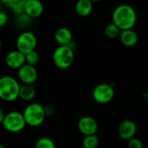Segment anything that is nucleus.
Segmentation results:
<instances>
[{"label": "nucleus", "mask_w": 148, "mask_h": 148, "mask_svg": "<svg viewBox=\"0 0 148 148\" xmlns=\"http://www.w3.org/2000/svg\"><path fill=\"white\" fill-rule=\"evenodd\" d=\"M2 124L3 127L10 133L21 132L26 126V122L23 114L16 111L10 112L5 114Z\"/></svg>", "instance_id": "5"}, {"label": "nucleus", "mask_w": 148, "mask_h": 148, "mask_svg": "<svg viewBox=\"0 0 148 148\" xmlns=\"http://www.w3.org/2000/svg\"><path fill=\"white\" fill-rule=\"evenodd\" d=\"M20 85L12 76L0 77V99L4 101H13L19 98Z\"/></svg>", "instance_id": "2"}, {"label": "nucleus", "mask_w": 148, "mask_h": 148, "mask_svg": "<svg viewBox=\"0 0 148 148\" xmlns=\"http://www.w3.org/2000/svg\"><path fill=\"white\" fill-rule=\"evenodd\" d=\"M137 125L134 121L125 120L118 127V135L123 140H129L135 137L137 134Z\"/></svg>", "instance_id": "8"}, {"label": "nucleus", "mask_w": 148, "mask_h": 148, "mask_svg": "<svg viewBox=\"0 0 148 148\" xmlns=\"http://www.w3.org/2000/svg\"><path fill=\"white\" fill-rule=\"evenodd\" d=\"M112 19L113 23L115 24L121 31L132 29L137 22V13L131 5L121 4L114 10Z\"/></svg>", "instance_id": "1"}, {"label": "nucleus", "mask_w": 148, "mask_h": 148, "mask_svg": "<svg viewBox=\"0 0 148 148\" xmlns=\"http://www.w3.org/2000/svg\"><path fill=\"white\" fill-rule=\"evenodd\" d=\"M17 75L23 84L32 85L37 79V71L35 67L25 63L18 69Z\"/></svg>", "instance_id": "10"}, {"label": "nucleus", "mask_w": 148, "mask_h": 148, "mask_svg": "<svg viewBox=\"0 0 148 148\" xmlns=\"http://www.w3.org/2000/svg\"><path fill=\"white\" fill-rule=\"evenodd\" d=\"M36 148H56V145L54 141L48 138V137H42L40 138L36 143Z\"/></svg>", "instance_id": "21"}, {"label": "nucleus", "mask_w": 148, "mask_h": 148, "mask_svg": "<svg viewBox=\"0 0 148 148\" xmlns=\"http://www.w3.org/2000/svg\"><path fill=\"white\" fill-rule=\"evenodd\" d=\"M43 12V5L37 0H26L24 3V14L28 17L36 18Z\"/></svg>", "instance_id": "12"}, {"label": "nucleus", "mask_w": 148, "mask_h": 148, "mask_svg": "<svg viewBox=\"0 0 148 148\" xmlns=\"http://www.w3.org/2000/svg\"><path fill=\"white\" fill-rule=\"evenodd\" d=\"M55 39L60 46H70L73 35L69 29L59 28L55 33Z\"/></svg>", "instance_id": "14"}, {"label": "nucleus", "mask_w": 148, "mask_h": 148, "mask_svg": "<svg viewBox=\"0 0 148 148\" xmlns=\"http://www.w3.org/2000/svg\"><path fill=\"white\" fill-rule=\"evenodd\" d=\"M4 116H5V114L3 113V111L0 108V123H3V119H4Z\"/></svg>", "instance_id": "25"}, {"label": "nucleus", "mask_w": 148, "mask_h": 148, "mask_svg": "<svg viewBox=\"0 0 148 148\" xmlns=\"http://www.w3.org/2000/svg\"><path fill=\"white\" fill-rule=\"evenodd\" d=\"M78 129L85 136L95 135L98 131V123L91 116H83L78 121Z\"/></svg>", "instance_id": "9"}, {"label": "nucleus", "mask_w": 148, "mask_h": 148, "mask_svg": "<svg viewBox=\"0 0 148 148\" xmlns=\"http://www.w3.org/2000/svg\"><path fill=\"white\" fill-rule=\"evenodd\" d=\"M82 146L84 148H97L99 146V138L95 135L85 136L82 140Z\"/></svg>", "instance_id": "19"}, {"label": "nucleus", "mask_w": 148, "mask_h": 148, "mask_svg": "<svg viewBox=\"0 0 148 148\" xmlns=\"http://www.w3.org/2000/svg\"><path fill=\"white\" fill-rule=\"evenodd\" d=\"M104 33L105 36L109 38V39H114L116 37H119L120 34H121V29L113 23H109L106 26L105 29H104Z\"/></svg>", "instance_id": "18"}, {"label": "nucleus", "mask_w": 148, "mask_h": 148, "mask_svg": "<svg viewBox=\"0 0 148 148\" xmlns=\"http://www.w3.org/2000/svg\"><path fill=\"white\" fill-rule=\"evenodd\" d=\"M39 60H40L39 55L36 50L31 51L25 55V63L28 65L35 67L39 62Z\"/></svg>", "instance_id": "20"}, {"label": "nucleus", "mask_w": 148, "mask_h": 148, "mask_svg": "<svg viewBox=\"0 0 148 148\" xmlns=\"http://www.w3.org/2000/svg\"><path fill=\"white\" fill-rule=\"evenodd\" d=\"M3 3L16 15L20 16L24 13V0H4Z\"/></svg>", "instance_id": "16"}, {"label": "nucleus", "mask_w": 148, "mask_h": 148, "mask_svg": "<svg viewBox=\"0 0 148 148\" xmlns=\"http://www.w3.org/2000/svg\"><path fill=\"white\" fill-rule=\"evenodd\" d=\"M147 132H148V127H147Z\"/></svg>", "instance_id": "28"}, {"label": "nucleus", "mask_w": 148, "mask_h": 148, "mask_svg": "<svg viewBox=\"0 0 148 148\" xmlns=\"http://www.w3.org/2000/svg\"><path fill=\"white\" fill-rule=\"evenodd\" d=\"M127 147L128 148H143L144 147V144L142 142V140L139 138H133L131 140H128L127 143Z\"/></svg>", "instance_id": "22"}, {"label": "nucleus", "mask_w": 148, "mask_h": 148, "mask_svg": "<svg viewBox=\"0 0 148 148\" xmlns=\"http://www.w3.org/2000/svg\"><path fill=\"white\" fill-rule=\"evenodd\" d=\"M36 96V89L32 85L23 84L20 87L19 90V98L23 101H31Z\"/></svg>", "instance_id": "17"}, {"label": "nucleus", "mask_w": 148, "mask_h": 148, "mask_svg": "<svg viewBox=\"0 0 148 148\" xmlns=\"http://www.w3.org/2000/svg\"><path fill=\"white\" fill-rule=\"evenodd\" d=\"M54 64L62 69L69 68L75 60V53L71 46H59L53 53Z\"/></svg>", "instance_id": "4"}, {"label": "nucleus", "mask_w": 148, "mask_h": 148, "mask_svg": "<svg viewBox=\"0 0 148 148\" xmlns=\"http://www.w3.org/2000/svg\"><path fill=\"white\" fill-rule=\"evenodd\" d=\"M23 115L25 120L26 125L34 127L41 126L46 117L44 107H42L39 103H31L28 105L25 108Z\"/></svg>", "instance_id": "3"}, {"label": "nucleus", "mask_w": 148, "mask_h": 148, "mask_svg": "<svg viewBox=\"0 0 148 148\" xmlns=\"http://www.w3.org/2000/svg\"><path fill=\"white\" fill-rule=\"evenodd\" d=\"M44 111H45L46 116H51V115H53L54 113H55V108H54L53 106L49 105V106L44 107Z\"/></svg>", "instance_id": "24"}, {"label": "nucleus", "mask_w": 148, "mask_h": 148, "mask_svg": "<svg viewBox=\"0 0 148 148\" xmlns=\"http://www.w3.org/2000/svg\"><path fill=\"white\" fill-rule=\"evenodd\" d=\"M1 48H2V42H1V41H0V49H1Z\"/></svg>", "instance_id": "26"}, {"label": "nucleus", "mask_w": 148, "mask_h": 148, "mask_svg": "<svg viewBox=\"0 0 148 148\" xmlns=\"http://www.w3.org/2000/svg\"><path fill=\"white\" fill-rule=\"evenodd\" d=\"M8 22V16L5 12L0 11V27L4 26Z\"/></svg>", "instance_id": "23"}, {"label": "nucleus", "mask_w": 148, "mask_h": 148, "mask_svg": "<svg viewBox=\"0 0 148 148\" xmlns=\"http://www.w3.org/2000/svg\"><path fill=\"white\" fill-rule=\"evenodd\" d=\"M114 97V89L108 83H100L93 90L94 100L100 104H108Z\"/></svg>", "instance_id": "7"}, {"label": "nucleus", "mask_w": 148, "mask_h": 148, "mask_svg": "<svg viewBox=\"0 0 148 148\" xmlns=\"http://www.w3.org/2000/svg\"><path fill=\"white\" fill-rule=\"evenodd\" d=\"M5 63L10 69H19L25 64V56L18 50L10 51L5 57Z\"/></svg>", "instance_id": "11"}, {"label": "nucleus", "mask_w": 148, "mask_h": 148, "mask_svg": "<svg viewBox=\"0 0 148 148\" xmlns=\"http://www.w3.org/2000/svg\"><path fill=\"white\" fill-rule=\"evenodd\" d=\"M37 44L36 36L30 31H25L19 35L16 40V50L23 53L24 56L31 51H34Z\"/></svg>", "instance_id": "6"}, {"label": "nucleus", "mask_w": 148, "mask_h": 148, "mask_svg": "<svg viewBox=\"0 0 148 148\" xmlns=\"http://www.w3.org/2000/svg\"><path fill=\"white\" fill-rule=\"evenodd\" d=\"M121 42L126 46V47H134L137 44L139 41V36L136 31L132 29H127L121 31V34L119 36Z\"/></svg>", "instance_id": "13"}, {"label": "nucleus", "mask_w": 148, "mask_h": 148, "mask_svg": "<svg viewBox=\"0 0 148 148\" xmlns=\"http://www.w3.org/2000/svg\"><path fill=\"white\" fill-rule=\"evenodd\" d=\"M93 10V3L90 0H79L75 3V11L80 16H88Z\"/></svg>", "instance_id": "15"}, {"label": "nucleus", "mask_w": 148, "mask_h": 148, "mask_svg": "<svg viewBox=\"0 0 148 148\" xmlns=\"http://www.w3.org/2000/svg\"><path fill=\"white\" fill-rule=\"evenodd\" d=\"M0 148H5L3 146H2V145H0Z\"/></svg>", "instance_id": "27"}]
</instances>
